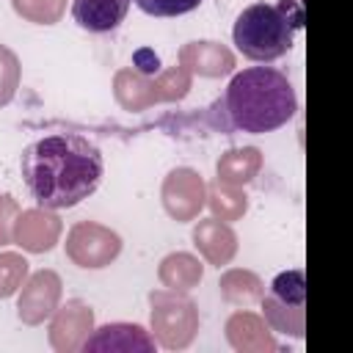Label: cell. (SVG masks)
Listing matches in <instances>:
<instances>
[{
    "mask_svg": "<svg viewBox=\"0 0 353 353\" xmlns=\"http://www.w3.org/2000/svg\"><path fill=\"white\" fill-rule=\"evenodd\" d=\"M102 152L77 132H52L33 141L19 160L22 179L44 210H69L88 199L102 179Z\"/></svg>",
    "mask_w": 353,
    "mask_h": 353,
    "instance_id": "cell-1",
    "label": "cell"
},
{
    "mask_svg": "<svg viewBox=\"0 0 353 353\" xmlns=\"http://www.w3.org/2000/svg\"><path fill=\"white\" fill-rule=\"evenodd\" d=\"M221 105L229 116V127L251 135L279 130L298 110L287 74L273 66H251L237 72L229 80Z\"/></svg>",
    "mask_w": 353,
    "mask_h": 353,
    "instance_id": "cell-2",
    "label": "cell"
},
{
    "mask_svg": "<svg viewBox=\"0 0 353 353\" xmlns=\"http://www.w3.org/2000/svg\"><path fill=\"white\" fill-rule=\"evenodd\" d=\"M301 28V8L290 11V3H254L234 19L232 39L237 50L259 63H270L292 50L295 30Z\"/></svg>",
    "mask_w": 353,
    "mask_h": 353,
    "instance_id": "cell-3",
    "label": "cell"
},
{
    "mask_svg": "<svg viewBox=\"0 0 353 353\" xmlns=\"http://www.w3.org/2000/svg\"><path fill=\"white\" fill-rule=\"evenodd\" d=\"M149 303H152V336L160 347L165 350H182L188 347L196 334H199V309L196 303L185 295V292H174V290H152L149 292Z\"/></svg>",
    "mask_w": 353,
    "mask_h": 353,
    "instance_id": "cell-4",
    "label": "cell"
},
{
    "mask_svg": "<svg viewBox=\"0 0 353 353\" xmlns=\"http://www.w3.org/2000/svg\"><path fill=\"white\" fill-rule=\"evenodd\" d=\"M262 317L270 331L303 339L306 334V279L303 270H284L273 279L270 292L262 295Z\"/></svg>",
    "mask_w": 353,
    "mask_h": 353,
    "instance_id": "cell-5",
    "label": "cell"
},
{
    "mask_svg": "<svg viewBox=\"0 0 353 353\" xmlns=\"http://www.w3.org/2000/svg\"><path fill=\"white\" fill-rule=\"evenodd\" d=\"M66 256L85 270L108 268L121 254V237L97 221H77L66 234Z\"/></svg>",
    "mask_w": 353,
    "mask_h": 353,
    "instance_id": "cell-6",
    "label": "cell"
},
{
    "mask_svg": "<svg viewBox=\"0 0 353 353\" xmlns=\"http://www.w3.org/2000/svg\"><path fill=\"white\" fill-rule=\"evenodd\" d=\"M160 199H163V210L176 223L196 221L207 204V182L199 171L179 165V168L168 171V176L163 179Z\"/></svg>",
    "mask_w": 353,
    "mask_h": 353,
    "instance_id": "cell-7",
    "label": "cell"
},
{
    "mask_svg": "<svg viewBox=\"0 0 353 353\" xmlns=\"http://www.w3.org/2000/svg\"><path fill=\"white\" fill-rule=\"evenodd\" d=\"M61 295H63V281L55 270L41 268V270L30 273L25 279V284L19 287V298H17L19 320L25 325H41L61 306Z\"/></svg>",
    "mask_w": 353,
    "mask_h": 353,
    "instance_id": "cell-8",
    "label": "cell"
},
{
    "mask_svg": "<svg viewBox=\"0 0 353 353\" xmlns=\"http://www.w3.org/2000/svg\"><path fill=\"white\" fill-rule=\"evenodd\" d=\"M61 232H63L61 218L55 215V210H44V207L19 210L11 229L14 243L28 254H44L55 248V243L61 240Z\"/></svg>",
    "mask_w": 353,
    "mask_h": 353,
    "instance_id": "cell-9",
    "label": "cell"
},
{
    "mask_svg": "<svg viewBox=\"0 0 353 353\" xmlns=\"http://www.w3.org/2000/svg\"><path fill=\"white\" fill-rule=\"evenodd\" d=\"M94 331V312L83 301H66L52 312L50 320V345L58 353H74L83 347L88 334Z\"/></svg>",
    "mask_w": 353,
    "mask_h": 353,
    "instance_id": "cell-10",
    "label": "cell"
},
{
    "mask_svg": "<svg viewBox=\"0 0 353 353\" xmlns=\"http://www.w3.org/2000/svg\"><path fill=\"white\" fill-rule=\"evenodd\" d=\"M154 336L138 323H108L88 334L80 350L85 353H152Z\"/></svg>",
    "mask_w": 353,
    "mask_h": 353,
    "instance_id": "cell-11",
    "label": "cell"
},
{
    "mask_svg": "<svg viewBox=\"0 0 353 353\" xmlns=\"http://www.w3.org/2000/svg\"><path fill=\"white\" fill-rule=\"evenodd\" d=\"M226 342L237 353H276L279 342L273 339L270 325L256 312H234L226 320Z\"/></svg>",
    "mask_w": 353,
    "mask_h": 353,
    "instance_id": "cell-12",
    "label": "cell"
},
{
    "mask_svg": "<svg viewBox=\"0 0 353 353\" xmlns=\"http://www.w3.org/2000/svg\"><path fill=\"white\" fill-rule=\"evenodd\" d=\"M179 63L199 77H223L234 69V52L218 41H188L176 52Z\"/></svg>",
    "mask_w": 353,
    "mask_h": 353,
    "instance_id": "cell-13",
    "label": "cell"
},
{
    "mask_svg": "<svg viewBox=\"0 0 353 353\" xmlns=\"http://www.w3.org/2000/svg\"><path fill=\"white\" fill-rule=\"evenodd\" d=\"M193 245L199 248V254L210 265L223 268L237 254V234H234V229L226 221L204 218V221H199L193 226Z\"/></svg>",
    "mask_w": 353,
    "mask_h": 353,
    "instance_id": "cell-14",
    "label": "cell"
},
{
    "mask_svg": "<svg viewBox=\"0 0 353 353\" xmlns=\"http://www.w3.org/2000/svg\"><path fill=\"white\" fill-rule=\"evenodd\" d=\"M130 3L132 0H74L72 17L88 33H110L124 22Z\"/></svg>",
    "mask_w": 353,
    "mask_h": 353,
    "instance_id": "cell-15",
    "label": "cell"
},
{
    "mask_svg": "<svg viewBox=\"0 0 353 353\" xmlns=\"http://www.w3.org/2000/svg\"><path fill=\"white\" fill-rule=\"evenodd\" d=\"M113 97L124 110H146L157 105L154 74H143L138 69H119L113 77Z\"/></svg>",
    "mask_w": 353,
    "mask_h": 353,
    "instance_id": "cell-16",
    "label": "cell"
},
{
    "mask_svg": "<svg viewBox=\"0 0 353 353\" xmlns=\"http://www.w3.org/2000/svg\"><path fill=\"white\" fill-rule=\"evenodd\" d=\"M157 279L165 290L190 292L204 279V265L199 262V256H193L188 251H174V254L163 256V262L157 268Z\"/></svg>",
    "mask_w": 353,
    "mask_h": 353,
    "instance_id": "cell-17",
    "label": "cell"
},
{
    "mask_svg": "<svg viewBox=\"0 0 353 353\" xmlns=\"http://www.w3.org/2000/svg\"><path fill=\"white\" fill-rule=\"evenodd\" d=\"M262 168V152L256 146H237V149H229L218 157L215 163V179L218 182H226V185H234V188H243L248 185Z\"/></svg>",
    "mask_w": 353,
    "mask_h": 353,
    "instance_id": "cell-18",
    "label": "cell"
},
{
    "mask_svg": "<svg viewBox=\"0 0 353 353\" xmlns=\"http://www.w3.org/2000/svg\"><path fill=\"white\" fill-rule=\"evenodd\" d=\"M218 290H221V298L232 306H251V303H259L265 295L262 279L251 270H243V268L226 270L218 281Z\"/></svg>",
    "mask_w": 353,
    "mask_h": 353,
    "instance_id": "cell-19",
    "label": "cell"
},
{
    "mask_svg": "<svg viewBox=\"0 0 353 353\" xmlns=\"http://www.w3.org/2000/svg\"><path fill=\"white\" fill-rule=\"evenodd\" d=\"M212 210V218L218 221H240L248 210V196L243 193V188H234V185H226V182H212L207 185V204Z\"/></svg>",
    "mask_w": 353,
    "mask_h": 353,
    "instance_id": "cell-20",
    "label": "cell"
},
{
    "mask_svg": "<svg viewBox=\"0 0 353 353\" xmlns=\"http://www.w3.org/2000/svg\"><path fill=\"white\" fill-rule=\"evenodd\" d=\"M190 85H193V74L182 63L171 66L165 72H157V77H154V91H157L160 102H176V99L188 97Z\"/></svg>",
    "mask_w": 353,
    "mask_h": 353,
    "instance_id": "cell-21",
    "label": "cell"
},
{
    "mask_svg": "<svg viewBox=\"0 0 353 353\" xmlns=\"http://www.w3.org/2000/svg\"><path fill=\"white\" fill-rule=\"evenodd\" d=\"M14 11L36 25H55L63 11H66V0H11Z\"/></svg>",
    "mask_w": 353,
    "mask_h": 353,
    "instance_id": "cell-22",
    "label": "cell"
},
{
    "mask_svg": "<svg viewBox=\"0 0 353 353\" xmlns=\"http://www.w3.org/2000/svg\"><path fill=\"white\" fill-rule=\"evenodd\" d=\"M28 279V259L17 251L0 254V298H11Z\"/></svg>",
    "mask_w": 353,
    "mask_h": 353,
    "instance_id": "cell-23",
    "label": "cell"
},
{
    "mask_svg": "<svg viewBox=\"0 0 353 353\" xmlns=\"http://www.w3.org/2000/svg\"><path fill=\"white\" fill-rule=\"evenodd\" d=\"M19 77H22V66H19L17 52L8 50L6 44H0V108L17 97Z\"/></svg>",
    "mask_w": 353,
    "mask_h": 353,
    "instance_id": "cell-24",
    "label": "cell"
},
{
    "mask_svg": "<svg viewBox=\"0 0 353 353\" xmlns=\"http://www.w3.org/2000/svg\"><path fill=\"white\" fill-rule=\"evenodd\" d=\"M149 17H179L199 8L201 0H132Z\"/></svg>",
    "mask_w": 353,
    "mask_h": 353,
    "instance_id": "cell-25",
    "label": "cell"
},
{
    "mask_svg": "<svg viewBox=\"0 0 353 353\" xmlns=\"http://www.w3.org/2000/svg\"><path fill=\"white\" fill-rule=\"evenodd\" d=\"M17 215H19V204H17V199L8 196V193H0V245L14 243L11 229H14Z\"/></svg>",
    "mask_w": 353,
    "mask_h": 353,
    "instance_id": "cell-26",
    "label": "cell"
}]
</instances>
